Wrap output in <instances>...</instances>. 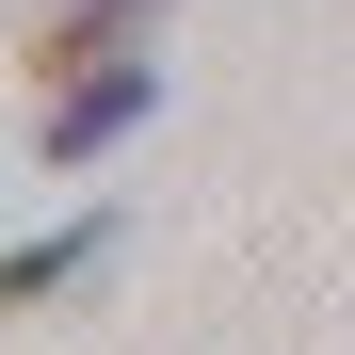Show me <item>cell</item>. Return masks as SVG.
Wrapping results in <instances>:
<instances>
[{"instance_id":"cell-1","label":"cell","mask_w":355,"mask_h":355,"mask_svg":"<svg viewBox=\"0 0 355 355\" xmlns=\"http://www.w3.org/2000/svg\"><path fill=\"white\" fill-rule=\"evenodd\" d=\"M146 33H162V0H65V17L33 33V65H49V81H81V65H146Z\"/></svg>"},{"instance_id":"cell-2","label":"cell","mask_w":355,"mask_h":355,"mask_svg":"<svg viewBox=\"0 0 355 355\" xmlns=\"http://www.w3.org/2000/svg\"><path fill=\"white\" fill-rule=\"evenodd\" d=\"M130 113H146V65H81V81H49V162L81 178L113 130H130Z\"/></svg>"},{"instance_id":"cell-3","label":"cell","mask_w":355,"mask_h":355,"mask_svg":"<svg viewBox=\"0 0 355 355\" xmlns=\"http://www.w3.org/2000/svg\"><path fill=\"white\" fill-rule=\"evenodd\" d=\"M97 243H113L97 210H81V226H49V243H17V259H0V323H17V307H49V291H81V275H97Z\"/></svg>"}]
</instances>
